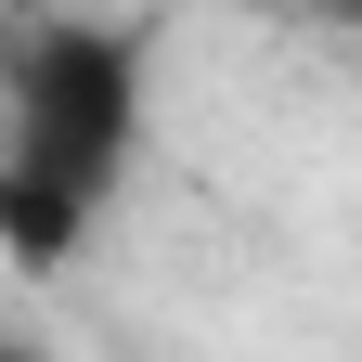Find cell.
Returning <instances> with one entry per match:
<instances>
[{"instance_id": "6da1fadb", "label": "cell", "mask_w": 362, "mask_h": 362, "mask_svg": "<svg viewBox=\"0 0 362 362\" xmlns=\"http://www.w3.org/2000/svg\"><path fill=\"white\" fill-rule=\"evenodd\" d=\"M143 117H156L143 13H90V0L0 13V259L26 285L104 246L129 168H143Z\"/></svg>"}, {"instance_id": "7a4b0ae2", "label": "cell", "mask_w": 362, "mask_h": 362, "mask_svg": "<svg viewBox=\"0 0 362 362\" xmlns=\"http://www.w3.org/2000/svg\"><path fill=\"white\" fill-rule=\"evenodd\" d=\"M285 13H310V26H362V0H285Z\"/></svg>"}, {"instance_id": "3957f363", "label": "cell", "mask_w": 362, "mask_h": 362, "mask_svg": "<svg viewBox=\"0 0 362 362\" xmlns=\"http://www.w3.org/2000/svg\"><path fill=\"white\" fill-rule=\"evenodd\" d=\"M0 362H52V337H26V324H0Z\"/></svg>"}]
</instances>
